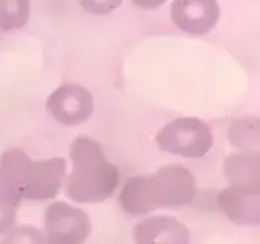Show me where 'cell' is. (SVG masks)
<instances>
[{
	"label": "cell",
	"mask_w": 260,
	"mask_h": 244,
	"mask_svg": "<svg viewBox=\"0 0 260 244\" xmlns=\"http://www.w3.org/2000/svg\"><path fill=\"white\" fill-rule=\"evenodd\" d=\"M66 167L60 157L34 161L22 149L5 151L0 157V200L18 209L22 200L56 198Z\"/></svg>",
	"instance_id": "obj_1"
},
{
	"label": "cell",
	"mask_w": 260,
	"mask_h": 244,
	"mask_svg": "<svg viewBox=\"0 0 260 244\" xmlns=\"http://www.w3.org/2000/svg\"><path fill=\"white\" fill-rule=\"evenodd\" d=\"M198 195L194 175L180 164H170L154 174L135 175L120 193V205L133 217L156 209H173L190 205Z\"/></svg>",
	"instance_id": "obj_2"
},
{
	"label": "cell",
	"mask_w": 260,
	"mask_h": 244,
	"mask_svg": "<svg viewBox=\"0 0 260 244\" xmlns=\"http://www.w3.org/2000/svg\"><path fill=\"white\" fill-rule=\"evenodd\" d=\"M72 171L66 195L76 203H100L113 196L118 170L107 160L101 145L89 136H78L71 145Z\"/></svg>",
	"instance_id": "obj_3"
},
{
	"label": "cell",
	"mask_w": 260,
	"mask_h": 244,
	"mask_svg": "<svg viewBox=\"0 0 260 244\" xmlns=\"http://www.w3.org/2000/svg\"><path fill=\"white\" fill-rule=\"evenodd\" d=\"M155 143L161 151L196 160L212 149L213 135L209 125L202 118L180 117L168 121L156 133Z\"/></svg>",
	"instance_id": "obj_4"
},
{
	"label": "cell",
	"mask_w": 260,
	"mask_h": 244,
	"mask_svg": "<svg viewBox=\"0 0 260 244\" xmlns=\"http://www.w3.org/2000/svg\"><path fill=\"white\" fill-rule=\"evenodd\" d=\"M44 228L46 240L53 244L85 243L92 231L88 214L63 200L48 205L44 212Z\"/></svg>",
	"instance_id": "obj_5"
},
{
	"label": "cell",
	"mask_w": 260,
	"mask_h": 244,
	"mask_svg": "<svg viewBox=\"0 0 260 244\" xmlns=\"http://www.w3.org/2000/svg\"><path fill=\"white\" fill-rule=\"evenodd\" d=\"M50 116L63 126H79L94 114V97L85 86L64 83L47 98Z\"/></svg>",
	"instance_id": "obj_6"
},
{
	"label": "cell",
	"mask_w": 260,
	"mask_h": 244,
	"mask_svg": "<svg viewBox=\"0 0 260 244\" xmlns=\"http://www.w3.org/2000/svg\"><path fill=\"white\" fill-rule=\"evenodd\" d=\"M170 16L178 29L191 35H205L219 21L221 8L216 0H174Z\"/></svg>",
	"instance_id": "obj_7"
},
{
	"label": "cell",
	"mask_w": 260,
	"mask_h": 244,
	"mask_svg": "<svg viewBox=\"0 0 260 244\" xmlns=\"http://www.w3.org/2000/svg\"><path fill=\"white\" fill-rule=\"evenodd\" d=\"M260 192L256 189L230 186L218 195V206L230 221L238 225H259Z\"/></svg>",
	"instance_id": "obj_8"
},
{
	"label": "cell",
	"mask_w": 260,
	"mask_h": 244,
	"mask_svg": "<svg viewBox=\"0 0 260 244\" xmlns=\"http://www.w3.org/2000/svg\"><path fill=\"white\" fill-rule=\"evenodd\" d=\"M133 238L139 244H187L190 240L189 228L168 215H156L138 222L133 227Z\"/></svg>",
	"instance_id": "obj_9"
},
{
	"label": "cell",
	"mask_w": 260,
	"mask_h": 244,
	"mask_svg": "<svg viewBox=\"0 0 260 244\" xmlns=\"http://www.w3.org/2000/svg\"><path fill=\"white\" fill-rule=\"evenodd\" d=\"M260 157L257 151L243 149L226 157L224 175L231 186L248 187L259 190Z\"/></svg>",
	"instance_id": "obj_10"
},
{
	"label": "cell",
	"mask_w": 260,
	"mask_h": 244,
	"mask_svg": "<svg viewBox=\"0 0 260 244\" xmlns=\"http://www.w3.org/2000/svg\"><path fill=\"white\" fill-rule=\"evenodd\" d=\"M226 135L233 146L254 151L259 146V118H236Z\"/></svg>",
	"instance_id": "obj_11"
},
{
	"label": "cell",
	"mask_w": 260,
	"mask_h": 244,
	"mask_svg": "<svg viewBox=\"0 0 260 244\" xmlns=\"http://www.w3.org/2000/svg\"><path fill=\"white\" fill-rule=\"evenodd\" d=\"M31 13V0H0V29L24 28Z\"/></svg>",
	"instance_id": "obj_12"
},
{
	"label": "cell",
	"mask_w": 260,
	"mask_h": 244,
	"mask_svg": "<svg viewBox=\"0 0 260 244\" xmlns=\"http://www.w3.org/2000/svg\"><path fill=\"white\" fill-rule=\"evenodd\" d=\"M12 234H9L3 243H44L46 235L40 233L37 228L31 227H21V228H12Z\"/></svg>",
	"instance_id": "obj_13"
},
{
	"label": "cell",
	"mask_w": 260,
	"mask_h": 244,
	"mask_svg": "<svg viewBox=\"0 0 260 244\" xmlns=\"http://www.w3.org/2000/svg\"><path fill=\"white\" fill-rule=\"evenodd\" d=\"M83 11L89 12L92 15L104 16L118 9L123 0H78Z\"/></svg>",
	"instance_id": "obj_14"
},
{
	"label": "cell",
	"mask_w": 260,
	"mask_h": 244,
	"mask_svg": "<svg viewBox=\"0 0 260 244\" xmlns=\"http://www.w3.org/2000/svg\"><path fill=\"white\" fill-rule=\"evenodd\" d=\"M16 221V208L0 200V235L9 233L15 227Z\"/></svg>",
	"instance_id": "obj_15"
},
{
	"label": "cell",
	"mask_w": 260,
	"mask_h": 244,
	"mask_svg": "<svg viewBox=\"0 0 260 244\" xmlns=\"http://www.w3.org/2000/svg\"><path fill=\"white\" fill-rule=\"evenodd\" d=\"M167 0H132V3L141 9L145 11H155L158 8H161Z\"/></svg>",
	"instance_id": "obj_16"
}]
</instances>
